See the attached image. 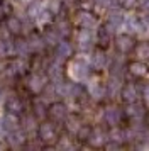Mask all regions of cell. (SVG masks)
Wrapping results in <instances>:
<instances>
[{"instance_id":"cell-7","label":"cell","mask_w":149,"mask_h":151,"mask_svg":"<svg viewBox=\"0 0 149 151\" xmlns=\"http://www.w3.org/2000/svg\"><path fill=\"white\" fill-rule=\"evenodd\" d=\"M124 114H125L129 119H132L134 122H137V121H141L142 117H144L146 110H144V105H142V104H139L137 100H135V102H130V104L125 105Z\"/></svg>"},{"instance_id":"cell-39","label":"cell","mask_w":149,"mask_h":151,"mask_svg":"<svg viewBox=\"0 0 149 151\" xmlns=\"http://www.w3.org/2000/svg\"><path fill=\"white\" fill-rule=\"evenodd\" d=\"M4 148H5V144H2V143H0V150H4Z\"/></svg>"},{"instance_id":"cell-16","label":"cell","mask_w":149,"mask_h":151,"mask_svg":"<svg viewBox=\"0 0 149 151\" xmlns=\"http://www.w3.org/2000/svg\"><path fill=\"white\" fill-rule=\"evenodd\" d=\"M114 29L110 24H105V26H100L98 27V31H97V41L100 42L102 46H107L108 42H110V39H112V36H114Z\"/></svg>"},{"instance_id":"cell-6","label":"cell","mask_w":149,"mask_h":151,"mask_svg":"<svg viewBox=\"0 0 149 151\" xmlns=\"http://www.w3.org/2000/svg\"><path fill=\"white\" fill-rule=\"evenodd\" d=\"M73 53V48H71V44L63 37L58 41V44L54 46V60L59 63H64L66 60H69V56Z\"/></svg>"},{"instance_id":"cell-19","label":"cell","mask_w":149,"mask_h":151,"mask_svg":"<svg viewBox=\"0 0 149 151\" xmlns=\"http://www.w3.org/2000/svg\"><path fill=\"white\" fill-rule=\"evenodd\" d=\"M107 139H108V136L103 132V129L97 127V129H92L90 136H88V143L92 146H105Z\"/></svg>"},{"instance_id":"cell-21","label":"cell","mask_w":149,"mask_h":151,"mask_svg":"<svg viewBox=\"0 0 149 151\" xmlns=\"http://www.w3.org/2000/svg\"><path fill=\"white\" fill-rule=\"evenodd\" d=\"M124 22H125V15H124V12L120 9H117V7L110 9V12H108V24L112 27H120Z\"/></svg>"},{"instance_id":"cell-26","label":"cell","mask_w":149,"mask_h":151,"mask_svg":"<svg viewBox=\"0 0 149 151\" xmlns=\"http://www.w3.org/2000/svg\"><path fill=\"white\" fill-rule=\"evenodd\" d=\"M90 97L95 99V100H102L103 97H107V88H105V85H102V83L95 82L90 85Z\"/></svg>"},{"instance_id":"cell-29","label":"cell","mask_w":149,"mask_h":151,"mask_svg":"<svg viewBox=\"0 0 149 151\" xmlns=\"http://www.w3.org/2000/svg\"><path fill=\"white\" fill-rule=\"evenodd\" d=\"M129 71L134 76H146L148 75V66L142 61H132L129 65Z\"/></svg>"},{"instance_id":"cell-36","label":"cell","mask_w":149,"mask_h":151,"mask_svg":"<svg viewBox=\"0 0 149 151\" xmlns=\"http://www.w3.org/2000/svg\"><path fill=\"white\" fill-rule=\"evenodd\" d=\"M47 10H49L53 15H56L61 10V2L59 0H51V2L47 4Z\"/></svg>"},{"instance_id":"cell-28","label":"cell","mask_w":149,"mask_h":151,"mask_svg":"<svg viewBox=\"0 0 149 151\" xmlns=\"http://www.w3.org/2000/svg\"><path fill=\"white\" fill-rule=\"evenodd\" d=\"M110 76H115V78H124V61L115 58L114 61L110 63Z\"/></svg>"},{"instance_id":"cell-4","label":"cell","mask_w":149,"mask_h":151,"mask_svg":"<svg viewBox=\"0 0 149 151\" xmlns=\"http://www.w3.org/2000/svg\"><path fill=\"white\" fill-rule=\"evenodd\" d=\"M47 116L51 117L53 122H64L68 114V107L64 102H54L47 107Z\"/></svg>"},{"instance_id":"cell-18","label":"cell","mask_w":149,"mask_h":151,"mask_svg":"<svg viewBox=\"0 0 149 151\" xmlns=\"http://www.w3.org/2000/svg\"><path fill=\"white\" fill-rule=\"evenodd\" d=\"M7 136H9V144H10L12 148H24L26 139H27L24 129H15V131H12V132H9Z\"/></svg>"},{"instance_id":"cell-31","label":"cell","mask_w":149,"mask_h":151,"mask_svg":"<svg viewBox=\"0 0 149 151\" xmlns=\"http://www.w3.org/2000/svg\"><path fill=\"white\" fill-rule=\"evenodd\" d=\"M32 114L37 119H44V117L47 116V107H46V104L42 102V100H36L32 105Z\"/></svg>"},{"instance_id":"cell-11","label":"cell","mask_w":149,"mask_h":151,"mask_svg":"<svg viewBox=\"0 0 149 151\" xmlns=\"http://www.w3.org/2000/svg\"><path fill=\"white\" fill-rule=\"evenodd\" d=\"M5 109H7V112H10V114L20 116V114L24 112V102H22V99L17 97V95H9L5 99Z\"/></svg>"},{"instance_id":"cell-25","label":"cell","mask_w":149,"mask_h":151,"mask_svg":"<svg viewBox=\"0 0 149 151\" xmlns=\"http://www.w3.org/2000/svg\"><path fill=\"white\" fill-rule=\"evenodd\" d=\"M42 37H44V41H46V44L47 46H56L58 44V41L59 39H63L59 36V32L56 31V27H49V29H46L44 32H42Z\"/></svg>"},{"instance_id":"cell-24","label":"cell","mask_w":149,"mask_h":151,"mask_svg":"<svg viewBox=\"0 0 149 151\" xmlns=\"http://www.w3.org/2000/svg\"><path fill=\"white\" fill-rule=\"evenodd\" d=\"M22 129L26 134H32V132H37V117L31 114V116H24L22 119Z\"/></svg>"},{"instance_id":"cell-17","label":"cell","mask_w":149,"mask_h":151,"mask_svg":"<svg viewBox=\"0 0 149 151\" xmlns=\"http://www.w3.org/2000/svg\"><path fill=\"white\" fill-rule=\"evenodd\" d=\"M7 32L12 36H19L24 32V26H22V19L15 17V15H9L7 17Z\"/></svg>"},{"instance_id":"cell-32","label":"cell","mask_w":149,"mask_h":151,"mask_svg":"<svg viewBox=\"0 0 149 151\" xmlns=\"http://www.w3.org/2000/svg\"><path fill=\"white\" fill-rule=\"evenodd\" d=\"M54 27L59 32L61 37H66V36H69V32H71V26H69V22H68L66 19H59V21L54 24Z\"/></svg>"},{"instance_id":"cell-23","label":"cell","mask_w":149,"mask_h":151,"mask_svg":"<svg viewBox=\"0 0 149 151\" xmlns=\"http://www.w3.org/2000/svg\"><path fill=\"white\" fill-rule=\"evenodd\" d=\"M14 48H15V55L20 56V58H27V56L32 53L31 51V46H29V41L27 39H22V37L14 41Z\"/></svg>"},{"instance_id":"cell-30","label":"cell","mask_w":149,"mask_h":151,"mask_svg":"<svg viewBox=\"0 0 149 151\" xmlns=\"http://www.w3.org/2000/svg\"><path fill=\"white\" fill-rule=\"evenodd\" d=\"M64 124H66V129L71 132V134H76L78 132V129H80L81 126V121H80V117H76V116H68L66 117V121H64Z\"/></svg>"},{"instance_id":"cell-37","label":"cell","mask_w":149,"mask_h":151,"mask_svg":"<svg viewBox=\"0 0 149 151\" xmlns=\"http://www.w3.org/2000/svg\"><path fill=\"white\" fill-rule=\"evenodd\" d=\"M139 7L144 12H149V0H139Z\"/></svg>"},{"instance_id":"cell-1","label":"cell","mask_w":149,"mask_h":151,"mask_svg":"<svg viewBox=\"0 0 149 151\" xmlns=\"http://www.w3.org/2000/svg\"><path fill=\"white\" fill-rule=\"evenodd\" d=\"M69 73H71V76H73L74 80H85L88 75H90V65H88L83 58H76V60H73L71 61V65H69Z\"/></svg>"},{"instance_id":"cell-27","label":"cell","mask_w":149,"mask_h":151,"mask_svg":"<svg viewBox=\"0 0 149 151\" xmlns=\"http://www.w3.org/2000/svg\"><path fill=\"white\" fill-rule=\"evenodd\" d=\"M120 82H122L120 78H115V76H112V78L108 80V83L105 85L108 97H115L117 93H120V90H122V83Z\"/></svg>"},{"instance_id":"cell-14","label":"cell","mask_w":149,"mask_h":151,"mask_svg":"<svg viewBox=\"0 0 149 151\" xmlns=\"http://www.w3.org/2000/svg\"><path fill=\"white\" fill-rule=\"evenodd\" d=\"M0 124H2V129H4V132H7V134L20 127L19 116H17V114H10V112H7L5 116H4V119L0 121Z\"/></svg>"},{"instance_id":"cell-9","label":"cell","mask_w":149,"mask_h":151,"mask_svg":"<svg viewBox=\"0 0 149 151\" xmlns=\"http://www.w3.org/2000/svg\"><path fill=\"white\" fill-rule=\"evenodd\" d=\"M115 46H117V49L120 51V53H129V51H132V49L135 48V41L132 36L129 34H120L115 37Z\"/></svg>"},{"instance_id":"cell-12","label":"cell","mask_w":149,"mask_h":151,"mask_svg":"<svg viewBox=\"0 0 149 151\" xmlns=\"http://www.w3.org/2000/svg\"><path fill=\"white\" fill-rule=\"evenodd\" d=\"M47 76H49V80L51 83H61L64 80V73H63V66H61L59 61H56L54 60L49 66H47Z\"/></svg>"},{"instance_id":"cell-3","label":"cell","mask_w":149,"mask_h":151,"mask_svg":"<svg viewBox=\"0 0 149 151\" xmlns=\"http://www.w3.org/2000/svg\"><path fill=\"white\" fill-rule=\"evenodd\" d=\"M37 136L42 143H54L58 139V131L53 122H41L37 126Z\"/></svg>"},{"instance_id":"cell-10","label":"cell","mask_w":149,"mask_h":151,"mask_svg":"<svg viewBox=\"0 0 149 151\" xmlns=\"http://www.w3.org/2000/svg\"><path fill=\"white\" fill-rule=\"evenodd\" d=\"M107 65H108V58L105 55V51L103 49H95L93 55H92V60H90V66L93 70H97V71H100Z\"/></svg>"},{"instance_id":"cell-13","label":"cell","mask_w":149,"mask_h":151,"mask_svg":"<svg viewBox=\"0 0 149 151\" xmlns=\"http://www.w3.org/2000/svg\"><path fill=\"white\" fill-rule=\"evenodd\" d=\"M120 97H122V100H124L125 104L135 102V100L139 99V88H137V85H134V83L124 85L122 90H120Z\"/></svg>"},{"instance_id":"cell-35","label":"cell","mask_w":149,"mask_h":151,"mask_svg":"<svg viewBox=\"0 0 149 151\" xmlns=\"http://www.w3.org/2000/svg\"><path fill=\"white\" fill-rule=\"evenodd\" d=\"M10 5L7 4V2H4V0H0V21L2 19H5V17H9L10 15Z\"/></svg>"},{"instance_id":"cell-38","label":"cell","mask_w":149,"mask_h":151,"mask_svg":"<svg viewBox=\"0 0 149 151\" xmlns=\"http://www.w3.org/2000/svg\"><path fill=\"white\" fill-rule=\"evenodd\" d=\"M142 97H144V100H146V104L149 105V85L144 88V92H142Z\"/></svg>"},{"instance_id":"cell-20","label":"cell","mask_w":149,"mask_h":151,"mask_svg":"<svg viewBox=\"0 0 149 151\" xmlns=\"http://www.w3.org/2000/svg\"><path fill=\"white\" fill-rule=\"evenodd\" d=\"M27 41H29V46H31V51L32 53H41L47 46L46 41H44V37H42V34H36V32H32V34L29 36Z\"/></svg>"},{"instance_id":"cell-34","label":"cell","mask_w":149,"mask_h":151,"mask_svg":"<svg viewBox=\"0 0 149 151\" xmlns=\"http://www.w3.org/2000/svg\"><path fill=\"white\" fill-rule=\"evenodd\" d=\"M137 56L142 60H149V44L148 42H142L137 46Z\"/></svg>"},{"instance_id":"cell-22","label":"cell","mask_w":149,"mask_h":151,"mask_svg":"<svg viewBox=\"0 0 149 151\" xmlns=\"http://www.w3.org/2000/svg\"><path fill=\"white\" fill-rule=\"evenodd\" d=\"M9 55H15L14 41L9 39V36H0V60L7 58Z\"/></svg>"},{"instance_id":"cell-15","label":"cell","mask_w":149,"mask_h":151,"mask_svg":"<svg viewBox=\"0 0 149 151\" xmlns=\"http://www.w3.org/2000/svg\"><path fill=\"white\" fill-rule=\"evenodd\" d=\"M93 41H95V37L92 34V29H81L80 34H78V46L83 51H88L93 46Z\"/></svg>"},{"instance_id":"cell-2","label":"cell","mask_w":149,"mask_h":151,"mask_svg":"<svg viewBox=\"0 0 149 151\" xmlns=\"http://www.w3.org/2000/svg\"><path fill=\"white\" fill-rule=\"evenodd\" d=\"M26 85H27V88H29V92H32V93H41V92H44V88H46L47 80L42 73L34 71L32 75L27 76Z\"/></svg>"},{"instance_id":"cell-8","label":"cell","mask_w":149,"mask_h":151,"mask_svg":"<svg viewBox=\"0 0 149 151\" xmlns=\"http://www.w3.org/2000/svg\"><path fill=\"white\" fill-rule=\"evenodd\" d=\"M76 24L80 29H93L97 26V19L92 12H87V10H80L76 14Z\"/></svg>"},{"instance_id":"cell-33","label":"cell","mask_w":149,"mask_h":151,"mask_svg":"<svg viewBox=\"0 0 149 151\" xmlns=\"http://www.w3.org/2000/svg\"><path fill=\"white\" fill-rule=\"evenodd\" d=\"M90 132H92V127L83 124L80 129H78V132H76V137H78L80 141H88V136H90Z\"/></svg>"},{"instance_id":"cell-5","label":"cell","mask_w":149,"mask_h":151,"mask_svg":"<svg viewBox=\"0 0 149 151\" xmlns=\"http://www.w3.org/2000/svg\"><path fill=\"white\" fill-rule=\"evenodd\" d=\"M122 117H124V112L115 105H108L107 109L103 110V122L110 127H117L120 124Z\"/></svg>"}]
</instances>
